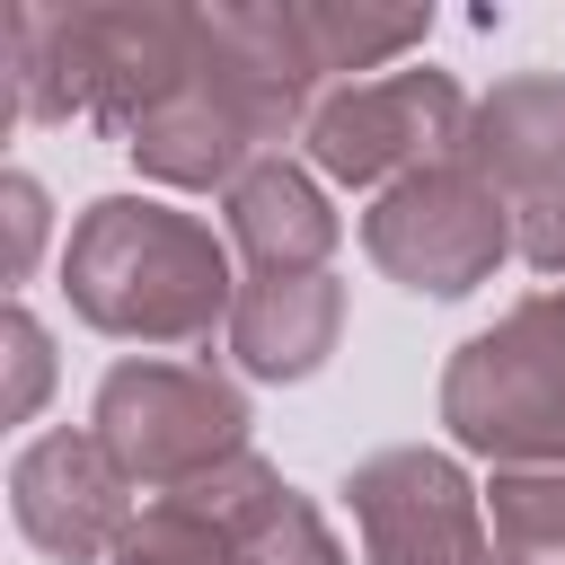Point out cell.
Returning a JSON list of instances; mask_svg holds the SVG:
<instances>
[{
	"label": "cell",
	"instance_id": "cell-20",
	"mask_svg": "<svg viewBox=\"0 0 565 565\" xmlns=\"http://www.w3.org/2000/svg\"><path fill=\"white\" fill-rule=\"evenodd\" d=\"M521 265L547 274V282H565V185H556L547 203L521 212Z\"/></svg>",
	"mask_w": 565,
	"mask_h": 565
},
{
	"label": "cell",
	"instance_id": "cell-7",
	"mask_svg": "<svg viewBox=\"0 0 565 565\" xmlns=\"http://www.w3.org/2000/svg\"><path fill=\"white\" fill-rule=\"evenodd\" d=\"M344 512L362 530V565H494L486 486L424 441L371 450L344 468Z\"/></svg>",
	"mask_w": 565,
	"mask_h": 565
},
{
	"label": "cell",
	"instance_id": "cell-3",
	"mask_svg": "<svg viewBox=\"0 0 565 565\" xmlns=\"http://www.w3.org/2000/svg\"><path fill=\"white\" fill-rule=\"evenodd\" d=\"M441 424L494 468H565V282L512 300L450 353Z\"/></svg>",
	"mask_w": 565,
	"mask_h": 565
},
{
	"label": "cell",
	"instance_id": "cell-6",
	"mask_svg": "<svg viewBox=\"0 0 565 565\" xmlns=\"http://www.w3.org/2000/svg\"><path fill=\"white\" fill-rule=\"evenodd\" d=\"M468 106L450 71L433 62H406V71H380V79H344L327 88V106L309 115L300 150L327 185H353V194H388L441 159H459L468 141Z\"/></svg>",
	"mask_w": 565,
	"mask_h": 565
},
{
	"label": "cell",
	"instance_id": "cell-14",
	"mask_svg": "<svg viewBox=\"0 0 565 565\" xmlns=\"http://www.w3.org/2000/svg\"><path fill=\"white\" fill-rule=\"evenodd\" d=\"M221 344L247 380H318L327 353L344 344V282L335 274H247Z\"/></svg>",
	"mask_w": 565,
	"mask_h": 565
},
{
	"label": "cell",
	"instance_id": "cell-12",
	"mask_svg": "<svg viewBox=\"0 0 565 565\" xmlns=\"http://www.w3.org/2000/svg\"><path fill=\"white\" fill-rule=\"evenodd\" d=\"M185 503H203L221 530H230V547H238V565H353L344 556V539L327 530V512L274 468V459H230V468H212V477H194V486H177Z\"/></svg>",
	"mask_w": 565,
	"mask_h": 565
},
{
	"label": "cell",
	"instance_id": "cell-1",
	"mask_svg": "<svg viewBox=\"0 0 565 565\" xmlns=\"http://www.w3.org/2000/svg\"><path fill=\"white\" fill-rule=\"evenodd\" d=\"M238 256L203 212H177L168 194H97L62 238V300L88 335L132 353H194L230 335L238 309Z\"/></svg>",
	"mask_w": 565,
	"mask_h": 565
},
{
	"label": "cell",
	"instance_id": "cell-11",
	"mask_svg": "<svg viewBox=\"0 0 565 565\" xmlns=\"http://www.w3.org/2000/svg\"><path fill=\"white\" fill-rule=\"evenodd\" d=\"M459 159H468L512 212L547 203V194L565 185V71H512V79H494V88L468 106Z\"/></svg>",
	"mask_w": 565,
	"mask_h": 565
},
{
	"label": "cell",
	"instance_id": "cell-15",
	"mask_svg": "<svg viewBox=\"0 0 565 565\" xmlns=\"http://www.w3.org/2000/svg\"><path fill=\"white\" fill-rule=\"evenodd\" d=\"M424 9H344V0H300V35L327 71V88L344 79H380V71H406V53L424 44Z\"/></svg>",
	"mask_w": 565,
	"mask_h": 565
},
{
	"label": "cell",
	"instance_id": "cell-9",
	"mask_svg": "<svg viewBox=\"0 0 565 565\" xmlns=\"http://www.w3.org/2000/svg\"><path fill=\"white\" fill-rule=\"evenodd\" d=\"M203 79L256 124V141L265 150H282V141H300L309 132V115L327 106V71H318V53H309V35H300V0H212L203 9Z\"/></svg>",
	"mask_w": 565,
	"mask_h": 565
},
{
	"label": "cell",
	"instance_id": "cell-2",
	"mask_svg": "<svg viewBox=\"0 0 565 565\" xmlns=\"http://www.w3.org/2000/svg\"><path fill=\"white\" fill-rule=\"evenodd\" d=\"M203 9L185 0H79L9 9V97L0 124H97L132 141L194 79Z\"/></svg>",
	"mask_w": 565,
	"mask_h": 565
},
{
	"label": "cell",
	"instance_id": "cell-5",
	"mask_svg": "<svg viewBox=\"0 0 565 565\" xmlns=\"http://www.w3.org/2000/svg\"><path fill=\"white\" fill-rule=\"evenodd\" d=\"M362 256L415 300H468L477 282L503 274V256H521V212L468 159H441V168L371 194Z\"/></svg>",
	"mask_w": 565,
	"mask_h": 565
},
{
	"label": "cell",
	"instance_id": "cell-4",
	"mask_svg": "<svg viewBox=\"0 0 565 565\" xmlns=\"http://www.w3.org/2000/svg\"><path fill=\"white\" fill-rule=\"evenodd\" d=\"M247 388L230 371H212L203 353H124L97 397H88V433L115 450V468L141 494H177L230 459H247Z\"/></svg>",
	"mask_w": 565,
	"mask_h": 565
},
{
	"label": "cell",
	"instance_id": "cell-17",
	"mask_svg": "<svg viewBox=\"0 0 565 565\" xmlns=\"http://www.w3.org/2000/svg\"><path fill=\"white\" fill-rule=\"evenodd\" d=\"M106 565H238V547H230V530H221L203 503H185V494H150Z\"/></svg>",
	"mask_w": 565,
	"mask_h": 565
},
{
	"label": "cell",
	"instance_id": "cell-10",
	"mask_svg": "<svg viewBox=\"0 0 565 565\" xmlns=\"http://www.w3.org/2000/svg\"><path fill=\"white\" fill-rule=\"evenodd\" d=\"M221 238H230L238 274H327V256L344 247V212L318 168L274 150L221 194Z\"/></svg>",
	"mask_w": 565,
	"mask_h": 565
},
{
	"label": "cell",
	"instance_id": "cell-16",
	"mask_svg": "<svg viewBox=\"0 0 565 565\" xmlns=\"http://www.w3.org/2000/svg\"><path fill=\"white\" fill-rule=\"evenodd\" d=\"M486 530L494 565H565V468H494Z\"/></svg>",
	"mask_w": 565,
	"mask_h": 565
},
{
	"label": "cell",
	"instance_id": "cell-19",
	"mask_svg": "<svg viewBox=\"0 0 565 565\" xmlns=\"http://www.w3.org/2000/svg\"><path fill=\"white\" fill-rule=\"evenodd\" d=\"M0 212H9V282H35V256H44V238H53L44 185H35L26 168H9V177H0Z\"/></svg>",
	"mask_w": 565,
	"mask_h": 565
},
{
	"label": "cell",
	"instance_id": "cell-18",
	"mask_svg": "<svg viewBox=\"0 0 565 565\" xmlns=\"http://www.w3.org/2000/svg\"><path fill=\"white\" fill-rule=\"evenodd\" d=\"M0 362H9V397H0V415H9V424H35V406L53 397V335H44V318H35L26 300L0 318Z\"/></svg>",
	"mask_w": 565,
	"mask_h": 565
},
{
	"label": "cell",
	"instance_id": "cell-8",
	"mask_svg": "<svg viewBox=\"0 0 565 565\" xmlns=\"http://www.w3.org/2000/svg\"><path fill=\"white\" fill-rule=\"evenodd\" d=\"M132 477L88 424H53L9 459V521L44 565H106L132 530Z\"/></svg>",
	"mask_w": 565,
	"mask_h": 565
},
{
	"label": "cell",
	"instance_id": "cell-13",
	"mask_svg": "<svg viewBox=\"0 0 565 565\" xmlns=\"http://www.w3.org/2000/svg\"><path fill=\"white\" fill-rule=\"evenodd\" d=\"M194 53H203V44H194ZM124 150H132V168H141L150 185H168V194H230L256 159H274V150L256 141V124L203 79V62H194V79H185Z\"/></svg>",
	"mask_w": 565,
	"mask_h": 565
}]
</instances>
